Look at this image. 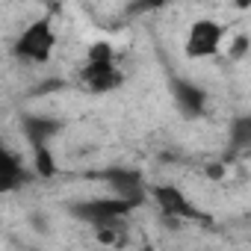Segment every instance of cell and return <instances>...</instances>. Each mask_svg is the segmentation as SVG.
Masks as SVG:
<instances>
[{
    "instance_id": "6da1fadb",
    "label": "cell",
    "mask_w": 251,
    "mask_h": 251,
    "mask_svg": "<svg viewBox=\"0 0 251 251\" xmlns=\"http://www.w3.org/2000/svg\"><path fill=\"white\" fill-rule=\"evenodd\" d=\"M53 48H56V33H53V24L48 18H39V21L27 24L21 30V36L15 39V45H12L15 56H21L27 62H36V65H45L50 59Z\"/></svg>"
},
{
    "instance_id": "7a4b0ae2",
    "label": "cell",
    "mask_w": 251,
    "mask_h": 251,
    "mask_svg": "<svg viewBox=\"0 0 251 251\" xmlns=\"http://www.w3.org/2000/svg\"><path fill=\"white\" fill-rule=\"evenodd\" d=\"M68 210H71L74 219L89 222V225H95V227L100 230V227H115L118 222H124V216L133 210V204H130V201H121V198L112 195V198H89V201H77V204H71Z\"/></svg>"
},
{
    "instance_id": "3957f363",
    "label": "cell",
    "mask_w": 251,
    "mask_h": 251,
    "mask_svg": "<svg viewBox=\"0 0 251 251\" xmlns=\"http://www.w3.org/2000/svg\"><path fill=\"white\" fill-rule=\"evenodd\" d=\"M222 39H225V27L213 18H198L192 21L189 33H186V56L189 59H210L222 50Z\"/></svg>"
},
{
    "instance_id": "277c9868",
    "label": "cell",
    "mask_w": 251,
    "mask_h": 251,
    "mask_svg": "<svg viewBox=\"0 0 251 251\" xmlns=\"http://www.w3.org/2000/svg\"><path fill=\"white\" fill-rule=\"evenodd\" d=\"M100 177L109 183L115 198L130 201L133 207L142 204V198H145V177L139 172H133V169H106Z\"/></svg>"
},
{
    "instance_id": "5b68a950",
    "label": "cell",
    "mask_w": 251,
    "mask_h": 251,
    "mask_svg": "<svg viewBox=\"0 0 251 251\" xmlns=\"http://www.w3.org/2000/svg\"><path fill=\"white\" fill-rule=\"evenodd\" d=\"M80 77H83V86H86L89 92H95V95L112 92V89H118L121 80H124L115 62H86L83 71H80Z\"/></svg>"
},
{
    "instance_id": "8992f818",
    "label": "cell",
    "mask_w": 251,
    "mask_h": 251,
    "mask_svg": "<svg viewBox=\"0 0 251 251\" xmlns=\"http://www.w3.org/2000/svg\"><path fill=\"white\" fill-rule=\"evenodd\" d=\"M154 201L163 210V216H169V219H201V213L192 207V201L172 183L157 186L154 189Z\"/></svg>"
},
{
    "instance_id": "52a82bcc",
    "label": "cell",
    "mask_w": 251,
    "mask_h": 251,
    "mask_svg": "<svg viewBox=\"0 0 251 251\" xmlns=\"http://www.w3.org/2000/svg\"><path fill=\"white\" fill-rule=\"evenodd\" d=\"M172 95H175V103L180 109V115L186 118H201L204 109H207V92L189 80H175L172 83Z\"/></svg>"
},
{
    "instance_id": "ba28073f",
    "label": "cell",
    "mask_w": 251,
    "mask_h": 251,
    "mask_svg": "<svg viewBox=\"0 0 251 251\" xmlns=\"http://www.w3.org/2000/svg\"><path fill=\"white\" fill-rule=\"evenodd\" d=\"M24 180H27L24 160H21L15 151H9L6 145H0V195L21 189Z\"/></svg>"
},
{
    "instance_id": "9c48e42d",
    "label": "cell",
    "mask_w": 251,
    "mask_h": 251,
    "mask_svg": "<svg viewBox=\"0 0 251 251\" xmlns=\"http://www.w3.org/2000/svg\"><path fill=\"white\" fill-rule=\"evenodd\" d=\"M24 136L33 148H50V139L62 130V121L50 115H24Z\"/></svg>"
},
{
    "instance_id": "30bf717a",
    "label": "cell",
    "mask_w": 251,
    "mask_h": 251,
    "mask_svg": "<svg viewBox=\"0 0 251 251\" xmlns=\"http://www.w3.org/2000/svg\"><path fill=\"white\" fill-rule=\"evenodd\" d=\"M230 142H233V148H248L251 145V118H236L233 121Z\"/></svg>"
},
{
    "instance_id": "8fae6325",
    "label": "cell",
    "mask_w": 251,
    "mask_h": 251,
    "mask_svg": "<svg viewBox=\"0 0 251 251\" xmlns=\"http://www.w3.org/2000/svg\"><path fill=\"white\" fill-rule=\"evenodd\" d=\"M36 154H33V163H36V172L42 175V177H53L56 175V163H53V154H50V148H33Z\"/></svg>"
},
{
    "instance_id": "7c38bea8",
    "label": "cell",
    "mask_w": 251,
    "mask_h": 251,
    "mask_svg": "<svg viewBox=\"0 0 251 251\" xmlns=\"http://www.w3.org/2000/svg\"><path fill=\"white\" fill-rule=\"evenodd\" d=\"M86 62H115V50L109 42H95L86 53Z\"/></svg>"
},
{
    "instance_id": "4fadbf2b",
    "label": "cell",
    "mask_w": 251,
    "mask_h": 251,
    "mask_svg": "<svg viewBox=\"0 0 251 251\" xmlns=\"http://www.w3.org/2000/svg\"><path fill=\"white\" fill-rule=\"evenodd\" d=\"M245 45H248V39L239 36V39L233 42V50H230V53H233V56H242V53H245Z\"/></svg>"
}]
</instances>
